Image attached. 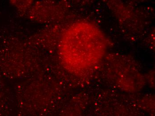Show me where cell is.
<instances>
[{"mask_svg":"<svg viewBox=\"0 0 155 116\" xmlns=\"http://www.w3.org/2000/svg\"><path fill=\"white\" fill-rule=\"evenodd\" d=\"M69 30L61 48L63 60L74 70L84 71L94 66L105 51L104 37L93 25L79 24Z\"/></svg>","mask_w":155,"mask_h":116,"instance_id":"cell-1","label":"cell"}]
</instances>
